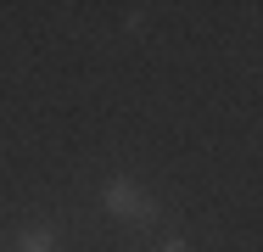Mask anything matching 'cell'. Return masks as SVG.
<instances>
[{
	"instance_id": "3",
	"label": "cell",
	"mask_w": 263,
	"mask_h": 252,
	"mask_svg": "<svg viewBox=\"0 0 263 252\" xmlns=\"http://www.w3.org/2000/svg\"><path fill=\"white\" fill-rule=\"evenodd\" d=\"M157 252H191V247H185V236H168V241H162Z\"/></svg>"
},
{
	"instance_id": "1",
	"label": "cell",
	"mask_w": 263,
	"mask_h": 252,
	"mask_svg": "<svg viewBox=\"0 0 263 252\" xmlns=\"http://www.w3.org/2000/svg\"><path fill=\"white\" fill-rule=\"evenodd\" d=\"M101 207L112 219H129V224H157V202L146 196V185L129 179V174H112L101 185Z\"/></svg>"
},
{
	"instance_id": "2",
	"label": "cell",
	"mask_w": 263,
	"mask_h": 252,
	"mask_svg": "<svg viewBox=\"0 0 263 252\" xmlns=\"http://www.w3.org/2000/svg\"><path fill=\"white\" fill-rule=\"evenodd\" d=\"M11 247L17 252H62V236H56V224H23Z\"/></svg>"
}]
</instances>
